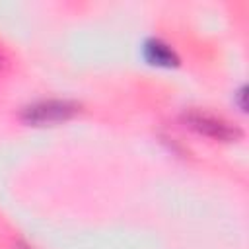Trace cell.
Masks as SVG:
<instances>
[{
    "instance_id": "6da1fadb",
    "label": "cell",
    "mask_w": 249,
    "mask_h": 249,
    "mask_svg": "<svg viewBox=\"0 0 249 249\" xmlns=\"http://www.w3.org/2000/svg\"><path fill=\"white\" fill-rule=\"evenodd\" d=\"M78 105L68 99H41L31 105H27L21 111V119L31 124H45V123H56L72 117L76 113Z\"/></svg>"
},
{
    "instance_id": "7a4b0ae2",
    "label": "cell",
    "mask_w": 249,
    "mask_h": 249,
    "mask_svg": "<svg viewBox=\"0 0 249 249\" xmlns=\"http://www.w3.org/2000/svg\"><path fill=\"white\" fill-rule=\"evenodd\" d=\"M185 123L195 128L200 134H206L210 138H218V140H235L241 132L235 124L228 123L222 117L204 113V111H189L185 113Z\"/></svg>"
},
{
    "instance_id": "3957f363",
    "label": "cell",
    "mask_w": 249,
    "mask_h": 249,
    "mask_svg": "<svg viewBox=\"0 0 249 249\" xmlns=\"http://www.w3.org/2000/svg\"><path fill=\"white\" fill-rule=\"evenodd\" d=\"M144 56H146L148 62L160 64V66L177 64V54H175V51H173L167 43H163L161 39H156V37H152V39H148V41L144 43Z\"/></svg>"
},
{
    "instance_id": "277c9868",
    "label": "cell",
    "mask_w": 249,
    "mask_h": 249,
    "mask_svg": "<svg viewBox=\"0 0 249 249\" xmlns=\"http://www.w3.org/2000/svg\"><path fill=\"white\" fill-rule=\"evenodd\" d=\"M0 66H2V56H0Z\"/></svg>"
}]
</instances>
